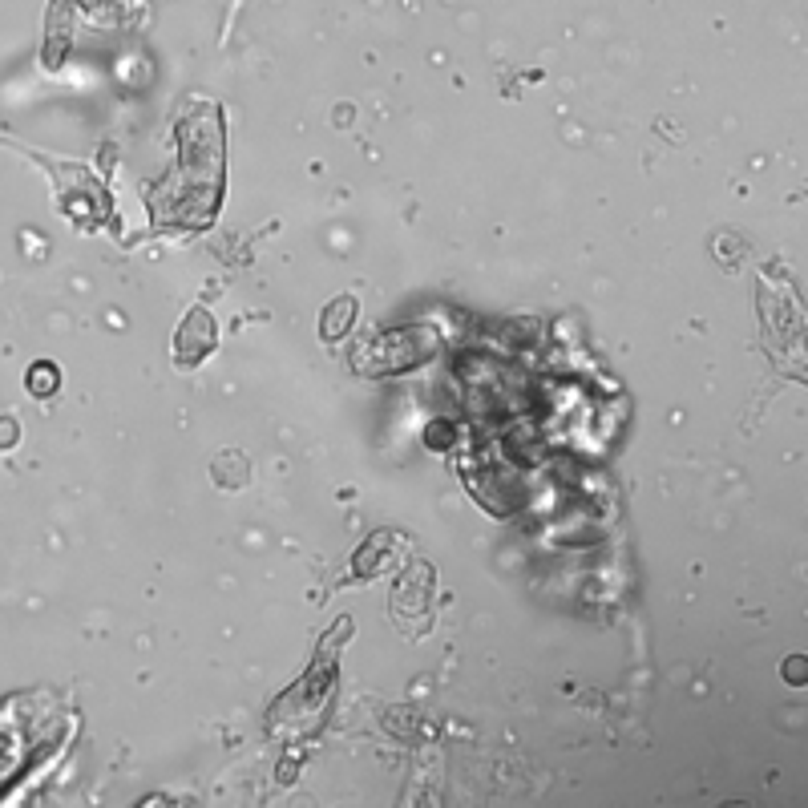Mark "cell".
Returning <instances> with one entry per match:
<instances>
[{
	"label": "cell",
	"mask_w": 808,
	"mask_h": 808,
	"mask_svg": "<svg viewBox=\"0 0 808 808\" xmlns=\"http://www.w3.org/2000/svg\"><path fill=\"white\" fill-rule=\"evenodd\" d=\"M25 384H29V392H37V396H53V392H57V384H61V372H57V364L41 360V364H33V368H29Z\"/></svg>",
	"instance_id": "3957f363"
},
{
	"label": "cell",
	"mask_w": 808,
	"mask_h": 808,
	"mask_svg": "<svg viewBox=\"0 0 808 808\" xmlns=\"http://www.w3.org/2000/svg\"><path fill=\"white\" fill-rule=\"evenodd\" d=\"M211 348H215V324H211V316L202 312V308H194L186 316L182 332H178V356L190 364V360H202Z\"/></svg>",
	"instance_id": "6da1fadb"
},
{
	"label": "cell",
	"mask_w": 808,
	"mask_h": 808,
	"mask_svg": "<svg viewBox=\"0 0 808 808\" xmlns=\"http://www.w3.org/2000/svg\"><path fill=\"white\" fill-rule=\"evenodd\" d=\"M784 671H788V683H804V679H800V675H804V659H788Z\"/></svg>",
	"instance_id": "5b68a950"
},
{
	"label": "cell",
	"mask_w": 808,
	"mask_h": 808,
	"mask_svg": "<svg viewBox=\"0 0 808 808\" xmlns=\"http://www.w3.org/2000/svg\"><path fill=\"white\" fill-rule=\"evenodd\" d=\"M17 441V425H13V417H5L0 421V445H13Z\"/></svg>",
	"instance_id": "277c9868"
},
{
	"label": "cell",
	"mask_w": 808,
	"mask_h": 808,
	"mask_svg": "<svg viewBox=\"0 0 808 808\" xmlns=\"http://www.w3.org/2000/svg\"><path fill=\"white\" fill-rule=\"evenodd\" d=\"M352 320H356V299H352V295H340L332 308L324 312V336H328V340H340Z\"/></svg>",
	"instance_id": "7a4b0ae2"
}]
</instances>
